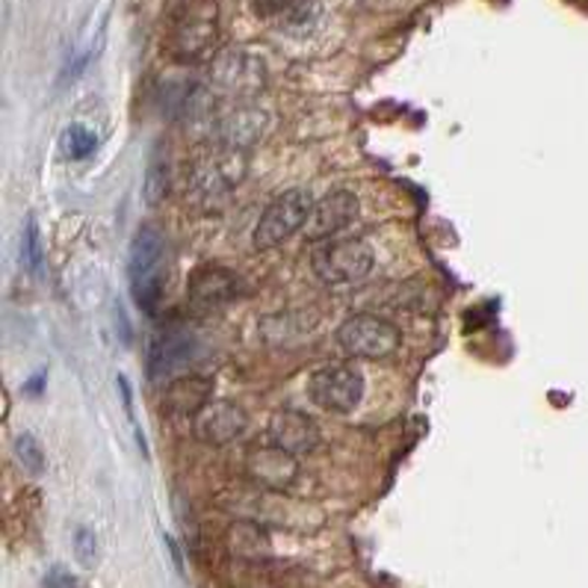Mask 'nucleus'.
I'll return each instance as SVG.
<instances>
[{"mask_svg": "<svg viewBox=\"0 0 588 588\" xmlns=\"http://www.w3.org/2000/svg\"><path fill=\"white\" fill-rule=\"evenodd\" d=\"M219 39V9L213 0H183L169 18L166 44L175 60L199 62L210 57Z\"/></svg>", "mask_w": 588, "mask_h": 588, "instance_id": "nucleus-1", "label": "nucleus"}, {"mask_svg": "<svg viewBox=\"0 0 588 588\" xmlns=\"http://www.w3.org/2000/svg\"><path fill=\"white\" fill-rule=\"evenodd\" d=\"M166 287V237L151 226H142L130 246V290L142 313L155 317L163 302Z\"/></svg>", "mask_w": 588, "mask_h": 588, "instance_id": "nucleus-2", "label": "nucleus"}, {"mask_svg": "<svg viewBox=\"0 0 588 588\" xmlns=\"http://www.w3.org/2000/svg\"><path fill=\"white\" fill-rule=\"evenodd\" d=\"M376 267V255L358 237H335V240L317 242L311 251L313 276L326 287L361 285Z\"/></svg>", "mask_w": 588, "mask_h": 588, "instance_id": "nucleus-3", "label": "nucleus"}, {"mask_svg": "<svg viewBox=\"0 0 588 588\" xmlns=\"http://www.w3.org/2000/svg\"><path fill=\"white\" fill-rule=\"evenodd\" d=\"M313 196L308 190H285L269 201L263 213H260L258 226L251 231L255 249H276L287 242L293 235H299L313 210Z\"/></svg>", "mask_w": 588, "mask_h": 588, "instance_id": "nucleus-4", "label": "nucleus"}, {"mask_svg": "<svg viewBox=\"0 0 588 588\" xmlns=\"http://www.w3.org/2000/svg\"><path fill=\"white\" fill-rule=\"evenodd\" d=\"M338 343L349 358L358 361H385L402 343V331L376 313H355L338 329Z\"/></svg>", "mask_w": 588, "mask_h": 588, "instance_id": "nucleus-5", "label": "nucleus"}, {"mask_svg": "<svg viewBox=\"0 0 588 588\" xmlns=\"http://www.w3.org/2000/svg\"><path fill=\"white\" fill-rule=\"evenodd\" d=\"M363 385V372L355 363H329L311 372L308 399L329 415H349L361 406Z\"/></svg>", "mask_w": 588, "mask_h": 588, "instance_id": "nucleus-6", "label": "nucleus"}, {"mask_svg": "<svg viewBox=\"0 0 588 588\" xmlns=\"http://www.w3.org/2000/svg\"><path fill=\"white\" fill-rule=\"evenodd\" d=\"M242 470H246V476H249L258 488L272 494L290 491L296 485V479L302 476L299 456L287 452L285 447H278V444H272L269 438L260 444H251L246 459H242Z\"/></svg>", "mask_w": 588, "mask_h": 588, "instance_id": "nucleus-7", "label": "nucleus"}, {"mask_svg": "<svg viewBox=\"0 0 588 588\" xmlns=\"http://www.w3.org/2000/svg\"><path fill=\"white\" fill-rule=\"evenodd\" d=\"M240 296V278L219 263H201L190 272L187 302L196 313H217Z\"/></svg>", "mask_w": 588, "mask_h": 588, "instance_id": "nucleus-8", "label": "nucleus"}, {"mask_svg": "<svg viewBox=\"0 0 588 588\" xmlns=\"http://www.w3.org/2000/svg\"><path fill=\"white\" fill-rule=\"evenodd\" d=\"M361 213V201L358 196L349 190H335L329 192L326 199H320L313 205L311 219H308V226H305V237L317 246V242L335 240L352 226L355 219Z\"/></svg>", "mask_w": 588, "mask_h": 588, "instance_id": "nucleus-9", "label": "nucleus"}, {"mask_svg": "<svg viewBox=\"0 0 588 588\" xmlns=\"http://www.w3.org/2000/svg\"><path fill=\"white\" fill-rule=\"evenodd\" d=\"M246 429H249V415L228 399H213L199 417H192V432L208 447H228L240 441Z\"/></svg>", "mask_w": 588, "mask_h": 588, "instance_id": "nucleus-10", "label": "nucleus"}, {"mask_svg": "<svg viewBox=\"0 0 588 588\" xmlns=\"http://www.w3.org/2000/svg\"><path fill=\"white\" fill-rule=\"evenodd\" d=\"M246 172V157L242 151H231V148L219 146L217 151H210L208 157H201L192 166V187L199 196H226L231 187H237Z\"/></svg>", "mask_w": 588, "mask_h": 588, "instance_id": "nucleus-11", "label": "nucleus"}, {"mask_svg": "<svg viewBox=\"0 0 588 588\" xmlns=\"http://www.w3.org/2000/svg\"><path fill=\"white\" fill-rule=\"evenodd\" d=\"M199 355V340L190 329L183 326H169L155 338L151 343V355H148V370L155 379L160 376H172V372L183 370L187 363L196 361Z\"/></svg>", "mask_w": 588, "mask_h": 588, "instance_id": "nucleus-12", "label": "nucleus"}, {"mask_svg": "<svg viewBox=\"0 0 588 588\" xmlns=\"http://www.w3.org/2000/svg\"><path fill=\"white\" fill-rule=\"evenodd\" d=\"M267 438L293 456H311L320 447V426L305 411H276L269 420Z\"/></svg>", "mask_w": 588, "mask_h": 588, "instance_id": "nucleus-13", "label": "nucleus"}, {"mask_svg": "<svg viewBox=\"0 0 588 588\" xmlns=\"http://www.w3.org/2000/svg\"><path fill=\"white\" fill-rule=\"evenodd\" d=\"M213 402V381L205 376H181L166 385L163 408L169 415L199 417Z\"/></svg>", "mask_w": 588, "mask_h": 588, "instance_id": "nucleus-14", "label": "nucleus"}, {"mask_svg": "<svg viewBox=\"0 0 588 588\" xmlns=\"http://www.w3.org/2000/svg\"><path fill=\"white\" fill-rule=\"evenodd\" d=\"M263 113H258L255 107H235L231 113L217 119V139L222 148L231 151H246L260 139L263 133Z\"/></svg>", "mask_w": 588, "mask_h": 588, "instance_id": "nucleus-15", "label": "nucleus"}, {"mask_svg": "<svg viewBox=\"0 0 588 588\" xmlns=\"http://www.w3.org/2000/svg\"><path fill=\"white\" fill-rule=\"evenodd\" d=\"M217 83L235 96H249L263 87V69L258 60L242 57V53H228L217 62Z\"/></svg>", "mask_w": 588, "mask_h": 588, "instance_id": "nucleus-16", "label": "nucleus"}, {"mask_svg": "<svg viewBox=\"0 0 588 588\" xmlns=\"http://www.w3.org/2000/svg\"><path fill=\"white\" fill-rule=\"evenodd\" d=\"M242 588H302V571H293L287 565H276L269 559L260 562H240Z\"/></svg>", "mask_w": 588, "mask_h": 588, "instance_id": "nucleus-17", "label": "nucleus"}, {"mask_svg": "<svg viewBox=\"0 0 588 588\" xmlns=\"http://www.w3.org/2000/svg\"><path fill=\"white\" fill-rule=\"evenodd\" d=\"M228 547L237 562H260L269 559V538L258 524H235L228 532Z\"/></svg>", "mask_w": 588, "mask_h": 588, "instance_id": "nucleus-18", "label": "nucleus"}, {"mask_svg": "<svg viewBox=\"0 0 588 588\" xmlns=\"http://www.w3.org/2000/svg\"><path fill=\"white\" fill-rule=\"evenodd\" d=\"M60 146L62 155L69 157V160H83V157H89L98 148V137L87 124H80L78 121V124H69V128L62 130Z\"/></svg>", "mask_w": 588, "mask_h": 588, "instance_id": "nucleus-19", "label": "nucleus"}, {"mask_svg": "<svg viewBox=\"0 0 588 588\" xmlns=\"http://www.w3.org/2000/svg\"><path fill=\"white\" fill-rule=\"evenodd\" d=\"M16 461L27 474L42 476L44 474V452L33 435H18L16 438Z\"/></svg>", "mask_w": 588, "mask_h": 588, "instance_id": "nucleus-20", "label": "nucleus"}, {"mask_svg": "<svg viewBox=\"0 0 588 588\" xmlns=\"http://www.w3.org/2000/svg\"><path fill=\"white\" fill-rule=\"evenodd\" d=\"M166 192H169V169H166L163 157H155L151 166H148V178H146L148 205H157L160 199H166Z\"/></svg>", "mask_w": 588, "mask_h": 588, "instance_id": "nucleus-21", "label": "nucleus"}, {"mask_svg": "<svg viewBox=\"0 0 588 588\" xmlns=\"http://www.w3.org/2000/svg\"><path fill=\"white\" fill-rule=\"evenodd\" d=\"M308 0H251V9L260 18H290L302 16Z\"/></svg>", "mask_w": 588, "mask_h": 588, "instance_id": "nucleus-22", "label": "nucleus"}, {"mask_svg": "<svg viewBox=\"0 0 588 588\" xmlns=\"http://www.w3.org/2000/svg\"><path fill=\"white\" fill-rule=\"evenodd\" d=\"M21 251H24V258H27V263H30V269H33V272H42L44 249H42V237H39V226H36V222H27Z\"/></svg>", "mask_w": 588, "mask_h": 588, "instance_id": "nucleus-23", "label": "nucleus"}, {"mask_svg": "<svg viewBox=\"0 0 588 588\" xmlns=\"http://www.w3.org/2000/svg\"><path fill=\"white\" fill-rule=\"evenodd\" d=\"M74 556H78V562L83 565V568H92V565H96L98 538L89 527H80L78 532H74Z\"/></svg>", "mask_w": 588, "mask_h": 588, "instance_id": "nucleus-24", "label": "nucleus"}, {"mask_svg": "<svg viewBox=\"0 0 588 588\" xmlns=\"http://www.w3.org/2000/svg\"><path fill=\"white\" fill-rule=\"evenodd\" d=\"M44 588H78V580L57 568V571H51L44 577Z\"/></svg>", "mask_w": 588, "mask_h": 588, "instance_id": "nucleus-25", "label": "nucleus"}]
</instances>
